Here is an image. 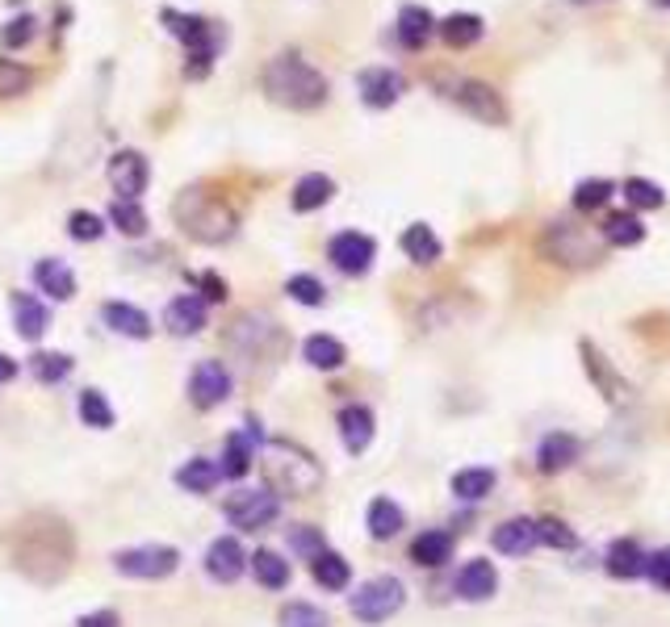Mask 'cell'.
Segmentation results:
<instances>
[{
	"instance_id": "30bf717a",
	"label": "cell",
	"mask_w": 670,
	"mask_h": 627,
	"mask_svg": "<svg viewBox=\"0 0 670 627\" xmlns=\"http://www.w3.org/2000/svg\"><path fill=\"white\" fill-rule=\"evenodd\" d=\"M327 256L332 264L344 272V277H365L373 268V256H378V243L360 231H344L327 243Z\"/></svg>"
},
{
	"instance_id": "9f6ffc18",
	"label": "cell",
	"mask_w": 670,
	"mask_h": 627,
	"mask_svg": "<svg viewBox=\"0 0 670 627\" xmlns=\"http://www.w3.org/2000/svg\"><path fill=\"white\" fill-rule=\"evenodd\" d=\"M654 4H658V9H670V0H654Z\"/></svg>"
},
{
	"instance_id": "277c9868",
	"label": "cell",
	"mask_w": 670,
	"mask_h": 627,
	"mask_svg": "<svg viewBox=\"0 0 670 627\" xmlns=\"http://www.w3.org/2000/svg\"><path fill=\"white\" fill-rule=\"evenodd\" d=\"M264 473H268L273 494L281 489L289 498H307L323 481V468H319V461H314L311 452H302V448H293L286 440L264 443Z\"/></svg>"
},
{
	"instance_id": "4316f807",
	"label": "cell",
	"mask_w": 670,
	"mask_h": 627,
	"mask_svg": "<svg viewBox=\"0 0 670 627\" xmlns=\"http://www.w3.org/2000/svg\"><path fill=\"white\" fill-rule=\"evenodd\" d=\"M436 34H440L453 50H465L486 34V25H482L478 13H449L444 22H436Z\"/></svg>"
},
{
	"instance_id": "5b68a950",
	"label": "cell",
	"mask_w": 670,
	"mask_h": 627,
	"mask_svg": "<svg viewBox=\"0 0 670 627\" xmlns=\"http://www.w3.org/2000/svg\"><path fill=\"white\" fill-rule=\"evenodd\" d=\"M114 569L139 581H164L181 569V553L172 544H139V548L114 553Z\"/></svg>"
},
{
	"instance_id": "db71d44e",
	"label": "cell",
	"mask_w": 670,
	"mask_h": 627,
	"mask_svg": "<svg viewBox=\"0 0 670 627\" xmlns=\"http://www.w3.org/2000/svg\"><path fill=\"white\" fill-rule=\"evenodd\" d=\"M80 627H118V615L114 611H93V615H84Z\"/></svg>"
},
{
	"instance_id": "484cf974",
	"label": "cell",
	"mask_w": 670,
	"mask_h": 627,
	"mask_svg": "<svg viewBox=\"0 0 670 627\" xmlns=\"http://www.w3.org/2000/svg\"><path fill=\"white\" fill-rule=\"evenodd\" d=\"M335 197V181L332 176H323V172H307L298 185H293V209L298 213H314V209H323L327 201Z\"/></svg>"
},
{
	"instance_id": "f5cc1de1",
	"label": "cell",
	"mask_w": 670,
	"mask_h": 627,
	"mask_svg": "<svg viewBox=\"0 0 670 627\" xmlns=\"http://www.w3.org/2000/svg\"><path fill=\"white\" fill-rule=\"evenodd\" d=\"M197 280V289L206 293V302H222L227 298V280H218L215 272H201V277H193Z\"/></svg>"
},
{
	"instance_id": "9a60e30c",
	"label": "cell",
	"mask_w": 670,
	"mask_h": 627,
	"mask_svg": "<svg viewBox=\"0 0 670 627\" xmlns=\"http://www.w3.org/2000/svg\"><path fill=\"white\" fill-rule=\"evenodd\" d=\"M578 351H582V364H587V376H591V385H596L599 394L608 397L612 406H624L628 402V381H624L621 372L612 369V360L603 356V351L591 344V339H582L578 344Z\"/></svg>"
},
{
	"instance_id": "7dc6e473",
	"label": "cell",
	"mask_w": 670,
	"mask_h": 627,
	"mask_svg": "<svg viewBox=\"0 0 670 627\" xmlns=\"http://www.w3.org/2000/svg\"><path fill=\"white\" fill-rule=\"evenodd\" d=\"M68 234H72L76 243H96L105 234V222L96 213H89V209H76L72 218H68Z\"/></svg>"
},
{
	"instance_id": "8992f818",
	"label": "cell",
	"mask_w": 670,
	"mask_h": 627,
	"mask_svg": "<svg viewBox=\"0 0 670 627\" xmlns=\"http://www.w3.org/2000/svg\"><path fill=\"white\" fill-rule=\"evenodd\" d=\"M407 603V585L398 578H369L353 594V615L360 624H385L390 615H398Z\"/></svg>"
},
{
	"instance_id": "ee69618b",
	"label": "cell",
	"mask_w": 670,
	"mask_h": 627,
	"mask_svg": "<svg viewBox=\"0 0 670 627\" xmlns=\"http://www.w3.org/2000/svg\"><path fill=\"white\" fill-rule=\"evenodd\" d=\"M286 293L298 305H323V302H327V289H323V280L311 277V272H298V277H289L286 280Z\"/></svg>"
},
{
	"instance_id": "7bdbcfd3",
	"label": "cell",
	"mask_w": 670,
	"mask_h": 627,
	"mask_svg": "<svg viewBox=\"0 0 670 627\" xmlns=\"http://www.w3.org/2000/svg\"><path fill=\"white\" fill-rule=\"evenodd\" d=\"M80 418H84L89 427H96V431H109V427H114V406L105 402L101 390H84V394H80Z\"/></svg>"
},
{
	"instance_id": "bcb514c9",
	"label": "cell",
	"mask_w": 670,
	"mask_h": 627,
	"mask_svg": "<svg viewBox=\"0 0 670 627\" xmlns=\"http://www.w3.org/2000/svg\"><path fill=\"white\" fill-rule=\"evenodd\" d=\"M289 548H293L298 557H319L327 544H323V532H319V527L298 523V527H289Z\"/></svg>"
},
{
	"instance_id": "3957f363",
	"label": "cell",
	"mask_w": 670,
	"mask_h": 627,
	"mask_svg": "<svg viewBox=\"0 0 670 627\" xmlns=\"http://www.w3.org/2000/svg\"><path fill=\"white\" fill-rule=\"evenodd\" d=\"M160 22L168 25V34H176L185 43V76L189 80H206L210 68H215L218 50L227 43V30L210 18H197V13H176V9H164Z\"/></svg>"
},
{
	"instance_id": "816d5d0a",
	"label": "cell",
	"mask_w": 670,
	"mask_h": 627,
	"mask_svg": "<svg viewBox=\"0 0 670 627\" xmlns=\"http://www.w3.org/2000/svg\"><path fill=\"white\" fill-rule=\"evenodd\" d=\"M646 573L658 590H670V548H662V553H654V557L646 560Z\"/></svg>"
},
{
	"instance_id": "836d02e7",
	"label": "cell",
	"mask_w": 670,
	"mask_h": 627,
	"mask_svg": "<svg viewBox=\"0 0 670 627\" xmlns=\"http://www.w3.org/2000/svg\"><path fill=\"white\" fill-rule=\"evenodd\" d=\"M603 239H608L612 247H637V243L646 239V227H642V218H637L633 209H624V213H608V222H603Z\"/></svg>"
},
{
	"instance_id": "d4e9b609",
	"label": "cell",
	"mask_w": 670,
	"mask_h": 627,
	"mask_svg": "<svg viewBox=\"0 0 670 627\" xmlns=\"http://www.w3.org/2000/svg\"><path fill=\"white\" fill-rule=\"evenodd\" d=\"M13 326H18V335H22V339L38 344V339L47 335V326H50L47 305L38 302V298H30V293H13Z\"/></svg>"
},
{
	"instance_id": "ffe728a7",
	"label": "cell",
	"mask_w": 670,
	"mask_h": 627,
	"mask_svg": "<svg viewBox=\"0 0 670 627\" xmlns=\"http://www.w3.org/2000/svg\"><path fill=\"white\" fill-rule=\"evenodd\" d=\"M490 544L499 548L503 557H528L536 548V519H507L495 527Z\"/></svg>"
},
{
	"instance_id": "b9f144b4",
	"label": "cell",
	"mask_w": 670,
	"mask_h": 627,
	"mask_svg": "<svg viewBox=\"0 0 670 627\" xmlns=\"http://www.w3.org/2000/svg\"><path fill=\"white\" fill-rule=\"evenodd\" d=\"M612 193H616V185H612V181H603V176L578 181V188H575V209H582V213H591V209H603L608 201H612Z\"/></svg>"
},
{
	"instance_id": "6da1fadb",
	"label": "cell",
	"mask_w": 670,
	"mask_h": 627,
	"mask_svg": "<svg viewBox=\"0 0 670 627\" xmlns=\"http://www.w3.org/2000/svg\"><path fill=\"white\" fill-rule=\"evenodd\" d=\"M268 101L286 105V109H319L327 101V76L319 68H311L302 55L293 50H281L277 59H268V68L261 76Z\"/></svg>"
},
{
	"instance_id": "f35d334b",
	"label": "cell",
	"mask_w": 670,
	"mask_h": 627,
	"mask_svg": "<svg viewBox=\"0 0 670 627\" xmlns=\"http://www.w3.org/2000/svg\"><path fill=\"white\" fill-rule=\"evenodd\" d=\"M495 489V473L490 468H461L453 477V494L461 502H478Z\"/></svg>"
},
{
	"instance_id": "d590c367",
	"label": "cell",
	"mask_w": 670,
	"mask_h": 627,
	"mask_svg": "<svg viewBox=\"0 0 670 627\" xmlns=\"http://www.w3.org/2000/svg\"><path fill=\"white\" fill-rule=\"evenodd\" d=\"M222 477H218V465L215 461H206V456H193L189 465L176 468V486L189 489V494H210Z\"/></svg>"
},
{
	"instance_id": "7c38bea8",
	"label": "cell",
	"mask_w": 670,
	"mask_h": 627,
	"mask_svg": "<svg viewBox=\"0 0 670 627\" xmlns=\"http://www.w3.org/2000/svg\"><path fill=\"white\" fill-rule=\"evenodd\" d=\"M231 344L247 356H268L281 348V326L273 323L268 314H240L231 326Z\"/></svg>"
},
{
	"instance_id": "603a6c76",
	"label": "cell",
	"mask_w": 670,
	"mask_h": 627,
	"mask_svg": "<svg viewBox=\"0 0 670 627\" xmlns=\"http://www.w3.org/2000/svg\"><path fill=\"white\" fill-rule=\"evenodd\" d=\"M339 440L353 456H360L373 443V410L369 406H344L339 410Z\"/></svg>"
},
{
	"instance_id": "ba28073f",
	"label": "cell",
	"mask_w": 670,
	"mask_h": 627,
	"mask_svg": "<svg viewBox=\"0 0 670 627\" xmlns=\"http://www.w3.org/2000/svg\"><path fill=\"white\" fill-rule=\"evenodd\" d=\"M449 96L465 109L470 117H478L482 126H503L507 121V101L495 84L486 80H453L449 84Z\"/></svg>"
},
{
	"instance_id": "7a4b0ae2",
	"label": "cell",
	"mask_w": 670,
	"mask_h": 627,
	"mask_svg": "<svg viewBox=\"0 0 670 627\" xmlns=\"http://www.w3.org/2000/svg\"><path fill=\"white\" fill-rule=\"evenodd\" d=\"M176 227L197 239V243H206V247H218V243H231L235 231H240V213L227 206L218 193H206V188H185L181 197H176Z\"/></svg>"
},
{
	"instance_id": "680465c9",
	"label": "cell",
	"mask_w": 670,
	"mask_h": 627,
	"mask_svg": "<svg viewBox=\"0 0 670 627\" xmlns=\"http://www.w3.org/2000/svg\"><path fill=\"white\" fill-rule=\"evenodd\" d=\"M667 80H670V68H667Z\"/></svg>"
},
{
	"instance_id": "f1b7e54d",
	"label": "cell",
	"mask_w": 670,
	"mask_h": 627,
	"mask_svg": "<svg viewBox=\"0 0 670 627\" xmlns=\"http://www.w3.org/2000/svg\"><path fill=\"white\" fill-rule=\"evenodd\" d=\"M646 553L637 548V539H616L612 548H608V573L621 581H633L646 573Z\"/></svg>"
},
{
	"instance_id": "11a10c76",
	"label": "cell",
	"mask_w": 670,
	"mask_h": 627,
	"mask_svg": "<svg viewBox=\"0 0 670 627\" xmlns=\"http://www.w3.org/2000/svg\"><path fill=\"white\" fill-rule=\"evenodd\" d=\"M13 376H18V360H9V356L0 351V385H9Z\"/></svg>"
},
{
	"instance_id": "d6a6232c",
	"label": "cell",
	"mask_w": 670,
	"mask_h": 627,
	"mask_svg": "<svg viewBox=\"0 0 670 627\" xmlns=\"http://www.w3.org/2000/svg\"><path fill=\"white\" fill-rule=\"evenodd\" d=\"M311 573L314 581L323 585V590H344L348 581H353V569H348V560L332 553V548H323L319 557H311Z\"/></svg>"
},
{
	"instance_id": "f546056e",
	"label": "cell",
	"mask_w": 670,
	"mask_h": 627,
	"mask_svg": "<svg viewBox=\"0 0 670 627\" xmlns=\"http://www.w3.org/2000/svg\"><path fill=\"white\" fill-rule=\"evenodd\" d=\"M365 523H369V535H373V539H394V535L403 532L407 514H403L398 502H390V498H373V502H369V514H365Z\"/></svg>"
},
{
	"instance_id": "4dcf8cb0",
	"label": "cell",
	"mask_w": 670,
	"mask_h": 627,
	"mask_svg": "<svg viewBox=\"0 0 670 627\" xmlns=\"http://www.w3.org/2000/svg\"><path fill=\"white\" fill-rule=\"evenodd\" d=\"M411 560L424 569H440L444 560H453V535L449 532H424L411 544Z\"/></svg>"
},
{
	"instance_id": "8d00e7d4",
	"label": "cell",
	"mask_w": 670,
	"mask_h": 627,
	"mask_svg": "<svg viewBox=\"0 0 670 627\" xmlns=\"http://www.w3.org/2000/svg\"><path fill=\"white\" fill-rule=\"evenodd\" d=\"M109 227H114V231H122L126 239H139V234H147V209L139 206V201H126V197H118V201L109 206Z\"/></svg>"
},
{
	"instance_id": "681fc988",
	"label": "cell",
	"mask_w": 670,
	"mask_h": 627,
	"mask_svg": "<svg viewBox=\"0 0 670 627\" xmlns=\"http://www.w3.org/2000/svg\"><path fill=\"white\" fill-rule=\"evenodd\" d=\"M281 627H327V615L311 603H289L281 611Z\"/></svg>"
},
{
	"instance_id": "f907efd6",
	"label": "cell",
	"mask_w": 670,
	"mask_h": 627,
	"mask_svg": "<svg viewBox=\"0 0 670 627\" xmlns=\"http://www.w3.org/2000/svg\"><path fill=\"white\" fill-rule=\"evenodd\" d=\"M34 18L30 13H22V18H13V22H4V30H0V43L9 50H22L30 47V38H34Z\"/></svg>"
},
{
	"instance_id": "e0dca14e",
	"label": "cell",
	"mask_w": 670,
	"mask_h": 627,
	"mask_svg": "<svg viewBox=\"0 0 670 627\" xmlns=\"http://www.w3.org/2000/svg\"><path fill=\"white\" fill-rule=\"evenodd\" d=\"M453 590L465 599V603H486V599H495V590H499V573H495L490 560H482V557L465 560L453 581Z\"/></svg>"
},
{
	"instance_id": "44dd1931",
	"label": "cell",
	"mask_w": 670,
	"mask_h": 627,
	"mask_svg": "<svg viewBox=\"0 0 670 627\" xmlns=\"http://www.w3.org/2000/svg\"><path fill=\"white\" fill-rule=\"evenodd\" d=\"M34 285L55 298V302H72L76 298V272L63 264V259H38L34 264Z\"/></svg>"
},
{
	"instance_id": "83f0119b",
	"label": "cell",
	"mask_w": 670,
	"mask_h": 627,
	"mask_svg": "<svg viewBox=\"0 0 670 627\" xmlns=\"http://www.w3.org/2000/svg\"><path fill=\"white\" fill-rule=\"evenodd\" d=\"M578 440L575 436H566V431H553V436H545L541 440V452H536V461H541V468L545 473H562V468H570L578 461Z\"/></svg>"
},
{
	"instance_id": "7402d4cb",
	"label": "cell",
	"mask_w": 670,
	"mask_h": 627,
	"mask_svg": "<svg viewBox=\"0 0 670 627\" xmlns=\"http://www.w3.org/2000/svg\"><path fill=\"white\" fill-rule=\"evenodd\" d=\"M101 318H105V326L114 335H126V339H147L151 335V318L130 302H105L101 305Z\"/></svg>"
},
{
	"instance_id": "60d3db41",
	"label": "cell",
	"mask_w": 670,
	"mask_h": 627,
	"mask_svg": "<svg viewBox=\"0 0 670 627\" xmlns=\"http://www.w3.org/2000/svg\"><path fill=\"white\" fill-rule=\"evenodd\" d=\"M624 197H628L633 213H637V209H662V206H667V193H662V185H654V181H646V176L624 181Z\"/></svg>"
},
{
	"instance_id": "5bb4252c",
	"label": "cell",
	"mask_w": 670,
	"mask_h": 627,
	"mask_svg": "<svg viewBox=\"0 0 670 627\" xmlns=\"http://www.w3.org/2000/svg\"><path fill=\"white\" fill-rule=\"evenodd\" d=\"M147 181H151V163H147L143 151H118L109 160V185L126 201H139L147 193Z\"/></svg>"
},
{
	"instance_id": "4fadbf2b",
	"label": "cell",
	"mask_w": 670,
	"mask_h": 627,
	"mask_svg": "<svg viewBox=\"0 0 670 627\" xmlns=\"http://www.w3.org/2000/svg\"><path fill=\"white\" fill-rule=\"evenodd\" d=\"M231 369L222 364V360H201L197 369H193V381H189V397L193 406H201V410H215L222 406L227 397H231Z\"/></svg>"
},
{
	"instance_id": "cb8c5ba5",
	"label": "cell",
	"mask_w": 670,
	"mask_h": 627,
	"mask_svg": "<svg viewBox=\"0 0 670 627\" xmlns=\"http://www.w3.org/2000/svg\"><path fill=\"white\" fill-rule=\"evenodd\" d=\"M431 34H436V18H431L424 4H403V9H398V43H403V47L424 50Z\"/></svg>"
},
{
	"instance_id": "9c48e42d",
	"label": "cell",
	"mask_w": 670,
	"mask_h": 627,
	"mask_svg": "<svg viewBox=\"0 0 670 627\" xmlns=\"http://www.w3.org/2000/svg\"><path fill=\"white\" fill-rule=\"evenodd\" d=\"M545 256L557 259V264H596L599 259V247L582 234V227L575 222H553L545 231Z\"/></svg>"
},
{
	"instance_id": "8fae6325",
	"label": "cell",
	"mask_w": 670,
	"mask_h": 627,
	"mask_svg": "<svg viewBox=\"0 0 670 627\" xmlns=\"http://www.w3.org/2000/svg\"><path fill=\"white\" fill-rule=\"evenodd\" d=\"M264 443V431L261 422H243L240 431H231L227 443H222V465H218V477H231V481H240L247 477V468L256 461V448Z\"/></svg>"
},
{
	"instance_id": "ac0fdd59",
	"label": "cell",
	"mask_w": 670,
	"mask_h": 627,
	"mask_svg": "<svg viewBox=\"0 0 670 627\" xmlns=\"http://www.w3.org/2000/svg\"><path fill=\"white\" fill-rule=\"evenodd\" d=\"M243 569H247V557H243L240 539H231V535H218L215 544L206 548V573L215 581H240Z\"/></svg>"
},
{
	"instance_id": "2e32d148",
	"label": "cell",
	"mask_w": 670,
	"mask_h": 627,
	"mask_svg": "<svg viewBox=\"0 0 670 627\" xmlns=\"http://www.w3.org/2000/svg\"><path fill=\"white\" fill-rule=\"evenodd\" d=\"M357 89H360V101H365L369 109H390V105L403 96L407 80H403L394 68H369V71H360Z\"/></svg>"
},
{
	"instance_id": "6f0895ef",
	"label": "cell",
	"mask_w": 670,
	"mask_h": 627,
	"mask_svg": "<svg viewBox=\"0 0 670 627\" xmlns=\"http://www.w3.org/2000/svg\"><path fill=\"white\" fill-rule=\"evenodd\" d=\"M575 4H587V0H575Z\"/></svg>"
},
{
	"instance_id": "d6986e66",
	"label": "cell",
	"mask_w": 670,
	"mask_h": 627,
	"mask_svg": "<svg viewBox=\"0 0 670 627\" xmlns=\"http://www.w3.org/2000/svg\"><path fill=\"white\" fill-rule=\"evenodd\" d=\"M164 326L176 335V339L197 335V330L206 326V298H197V293H181V298H172L164 310Z\"/></svg>"
},
{
	"instance_id": "f6af8a7d",
	"label": "cell",
	"mask_w": 670,
	"mask_h": 627,
	"mask_svg": "<svg viewBox=\"0 0 670 627\" xmlns=\"http://www.w3.org/2000/svg\"><path fill=\"white\" fill-rule=\"evenodd\" d=\"M30 84H34L30 68H22V63H13V59L0 55V96H22Z\"/></svg>"
},
{
	"instance_id": "52a82bcc",
	"label": "cell",
	"mask_w": 670,
	"mask_h": 627,
	"mask_svg": "<svg viewBox=\"0 0 670 627\" xmlns=\"http://www.w3.org/2000/svg\"><path fill=\"white\" fill-rule=\"evenodd\" d=\"M222 511H227V519L240 532H261V527H268L281 514V498L273 489H235Z\"/></svg>"
},
{
	"instance_id": "74e56055",
	"label": "cell",
	"mask_w": 670,
	"mask_h": 627,
	"mask_svg": "<svg viewBox=\"0 0 670 627\" xmlns=\"http://www.w3.org/2000/svg\"><path fill=\"white\" fill-rule=\"evenodd\" d=\"M30 372L43 385H59L72 372V356L68 351H38V356H30Z\"/></svg>"
},
{
	"instance_id": "e575fe53",
	"label": "cell",
	"mask_w": 670,
	"mask_h": 627,
	"mask_svg": "<svg viewBox=\"0 0 670 627\" xmlns=\"http://www.w3.org/2000/svg\"><path fill=\"white\" fill-rule=\"evenodd\" d=\"M302 356H307V364H311V369H323V372L339 369V364L348 360L344 344H339V339H332V335H311V339L302 344Z\"/></svg>"
},
{
	"instance_id": "c3c4849f",
	"label": "cell",
	"mask_w": 670,
	"mask_h": 627,
	"mask_svg": "<svg viewBox=\"0 0 670 627\" xmlns=\"http://www.w3.org/2000/svg\"><path fill=\"white\" fill-rule=\"evenodd\" d=\"M536 544H550V548H575V532H570L562 519H536Z\"/></svg>"
},
{
	"instance_id": "1f68e13d",
	"label": "cell",
	"mask_w": 670,
	"mask_h": 627,
	"mask_svg": "<svg viewBox=\"0 0 670 627\" xmlns=\"http://www.w3.org/2000/svg\"><path fill=\"white\" fill-rule=\"evenodd\" d=\"M403 252H407V259H415V264H436L444 247H440V239H436V231H431L428 222H415V227L403 231Z\"/></svg>"
},
{
	"instance_id": "ab89813d",
	"label": "cell",
	"mask_w": 670,
	"mask_h": 627,
	"mask_svg": "<svg viewBox=\"0 0 670 627\" xmlns=\"http://www.w3.org/2000/svg\"><path fill=\"white\" fill-rule=\"evenodd\" d=\"M252 560V573H256V581L261 585H268V590H281V585H289V560H281L277 553H268V548H261Z\"/></svg>"
}]
</instances>
